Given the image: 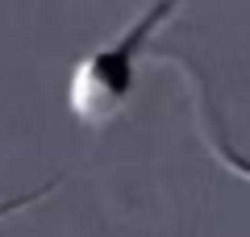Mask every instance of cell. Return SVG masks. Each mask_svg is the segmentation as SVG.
<instances>
[{
	"label": "cell",
	"instance_id": "6da1fadb",
	"mask_svg": "<svg viewBox=\"0 0 250 237\" xmlns=\"http://www.w3.org/2000/svg\"><path fill=\"white\" fill-rule=\"evenodd\" d=\"M179 4H184V0H154L121 38H113L108 46H100L88 59L75 62L71 79H67V108H71L75 121H83L88 129H104L108 121L121 117V108L129 104L134 83H138L142 46L150 42V34L179 9Z\"/></svg>",
	"mask_w": 250,
	"mask_h": 237
},
{
	"label": "cell",
	"instance_id": "7a4b0ae2",
	"mask_svg": "<svg viewBox=\"0 0 250 237\" xmlns=\"http://www.w3.org/2000/svg\"><path fill=\"white\" fill-rule=\"evenodd\" d=\"M34 200H42V192H38V196H25V200H13V204H0V220L9 217V212H21V208H29Z\"/></svg>",
	"mask_w": 250,
	"mask_h": 237
}]
</instances>
